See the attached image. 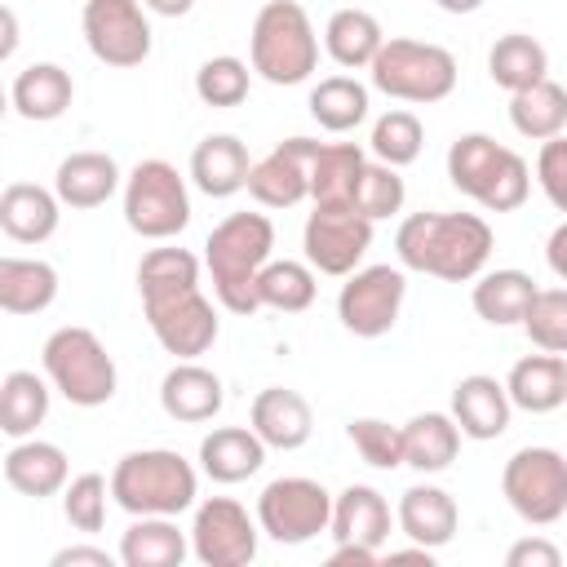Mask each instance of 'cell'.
<instances>
[{
    "label": "cell",
    "instance_id": "cell-1",
    "mask_svg": "<svg viewBox=\"0 0 567 567\" xmlns=\"http://www.w3.org/2000/svg\"><path fill=\"white\" fill-rule=\"evenodd\" d=\"M142 315L173 359H199L221 337L217 306L199 288V257L186 248H151L137 261Z\"/></svg>",
    "mask_w": 567,
    "mask_h": 567
},
{
    "label": "cell",
    "instance_id": "cell-2",
    "mask_svg": "<svg viewBox=\"0 0 567 567\" xmlns=\"http://www.w3.org/2000/svg\"><path fill=\"white\" fill-rule=\"evenodd\" d=\"M492 248L496 235L478 213H412L394 230L399 266L443 284H474Z\"/></svg>",
    "mask_w": 567,
    "mask_h": 567
},
{
    "label": "cell",
    "instance_id": "cell-3",
    "mask_svg": "<svg viewBox=\"0 0 567 567\" xmlns=\"http://www.w3.org/2000/svg\"><path fill=\"white\" fill-rule=\"evenodd\" d=\"M275 252V226L266 213H230L226 221L213 226L204 239V261L213 275V292L221 310L230 315H257V275Z\"/></svg>",
    "mask_w": 567,
    "mask_h": 567
},
{
    "label": "cell",
    "instance_id": "cell-4",
    "mask_svg": "<svg viewBox=\"0 0 567 567\" xmlns=\"http://www.w3.org/2000/svg\"><path fill=\"white\" fill-rule=\"evenodd\" d=\"M195 496H199V474L173 447L124 452L111 470V501L133 518H142V514L177 518L195 505Z\"/></svg>",
    "mask_w": 567,
    "mask_h": 567
},
{
    "label": "cell",
    "instance_id": "cell-5",
    "mask_svg": "<svg viewBox=\"0 0 567 567\" xmlns=\"http://www.w3.org/2000/svg\"><path fill=\"white\" fill-rule=\"evenodd\" d=\"M447 177L461 195H470L487 213H514L532 195L527 159L487 133H461L447 146Z\"/></svg>",
    "mask_w": 567,
    "mask_h": 567
},
{
    "label": "cell",
    "instance_id": "cell-6",
    "mask_svg": "<svg viewBox=\"0 0 567 567\" xmlns=\"http://www.w3.org/2000/svg\"><path fill=\"white\" fill-rule=\"evenodd\" d=\"M248 62L266 84H306L319 66V35L297 0H266L248 31Z\"/></svg>",
    "mask_w": 567,
    "mask_h": 567
},
{
    "label": "cell",
    "instance_id": "cell-7",
    "mask_svg": "<svg viewBox=\"0 0 567 567\" xmlns=\"http://www.w3.org/2000/svg\"><path fill=\"white\" fill-rule=\"evenodd\" d=\"M40 363H44L49 385L75 408H102L115 399L120 372H115V359L106 354V346L97 341L93 328L66 323V328L49 332Z\"/></svg>",
    "mask_w": 567,
    "mask_h": 567
},
{
    "label": "cell",
    "instance_id": "cell-8",
    "mask_svg": "<svg viewBox=\"0 0 567 567\" xmlns=\"http://www.w3.org/2000/svg\"><path fill=\"white\" fill-rule=\"evenodd\" d=\"M368 80L377 93L394 97V102H443L456 89V58L443 44L430 40H408V35H390L381 44V53L368 66Z\"/></svg>",
    "mask_w": 567,
    "mask_h": 567
},
{
    "label": "cell",
    "instance_id": "cell-9",
    "mask_svg": "<svg viewBox=\"0 0 567 567\" xmlns=\"http://www.w3.org/2000/svg\"><path fill=\"white\" fill-rule=\"evenodd\" d=\"M124 221L133 235L164 244L190 226V190L186 177L168 159H142L124 177Z\"/></svg>",
    "mask_w": 567,
    "mask_h": 567
},
{
    "label": "cell",
    "instance_id": "cell-10",
    "mask_svg": "<svg viewBox=\"0 0 567 567\" xmlns=\"http://www.w3.org/2000/svg\"><path fill=\"white\" fill-rule=\"evenodd\" d=\"M501 492L523 523L532 527L558 523L567 514V456L540 443L518 447L501 470Z\"/></svg>",
    "mask_w": 567,
    "mask_h": 567
},
{
    "label": "cell",
    "instance_id": "cell-11",
    "mask_svg": "<svg viewBox=\"0 0 567 567\" xmlns=\"http://www.w3.org/2000/svg\"><path fill=\"white\" fill-rule=\"evenodd\" d=\"M257 523L275 545H306L332 527V492L319 478H270L257 496Z\"/></svg>",
    "mask_w": 567,
    "mask_h": 567
},
{
    "label": "cell",
    "instance_id": "cell-12",
    "mask_svg": "<svg viewBox=\"0 0 567 567\" xmlns=\"http://www.w3.org/2000/svg\"><path fill=\"white\" fill-rule=\"evenodd\" d=\"M151 9L142 0H84L80 31L97 62L106 66H142L151 58Z\"/></svg>",
    "mask_w": 567,
    "mask_h": 567
},
{
    "label": "cell",
    "instance_id": "cell-13",
    "mask_svg": "<svg viewBox=\"0 0 567 567\" xmlns=\"http://www.w3.org/2000/svg\"><path fill=\"white\" fill-rule=\"evenodd\" d=\"M403 297H408L403 266H359L354 275H346L337 292V319L346 332L377 341L399 323Z\"/></svg>",
    "mask_w": 567,
    "mask_h": 567
},
{
    "label": "cell",
    "instance_id": "cell-14",
    "mask_svg": "<svg viewBox=\"0 0 567 567\" xmlns=\"http://www.w3.org/2000/svg\"><path fill=\"white\" fill-rule=\"evenodd\" d=\"M261 523L235 496H208L190 518V554L204 567H248L257 558Z\"/></svg>",
    "mask_w": 567,
    "mask_h": 567
},
{
    "label": "cell",
    "instance_id": "cell-15",
    "mask_svg": "<svg viewBox=\"0 0 567 567\" xmlns=\"http://www.w3.org/2000/svg\"><path fill=\"white\" fill-rule=\"evenodd\" d=\"M372 226L377 221H368L363 213H354L346 204H315V213L306 217V230H301L306 261L332 279L354 275L372 248Z\"/></svg>",
    "mask_w": 567,
    "mask_h": 567
},
{
    "label": "cell",
    "instance_id": "cell-16",
    "mask_svg": "<svg viewBox=\"0 0 567 567\" xmlns=\"http://www.w3.org/2000/svg\"><path fill=\"white\" fill-rule=\"evenodd\" d=\"M323 142L315 137H284L275 142L248 173V195L261 208H297L301 199H310V168Z\"/></svg>",
    "mask_w": 567,
    "mask_h": 567
},
{
    "label": "cell",
    "instance_id": "cell-17",
    "mask_svg": "<svg viewBox=\"0 0 567 567\" xmlns=\"http://www.w3.org/2000/svg\"><path fill=\"white\" fill-rule=\"evenodd\" d=\"M509 416H514V403H509L505 381H496L487 372H470L452 385V421L461 425L465 439L492 443L509 430Z\"/></svg>",
    "mask_w": 567,
    "mask_h": 567
},
{
    "label": "cell",
    "instance_id": "cell-18",
    "mask_svg": "<svg viewBox=\"0 0 567 567\" xmlns=\"http://www.w3.org/2000/svg\"><path fill=\"white\" fill-rule=\"evenodd\" d=\"M221 403H226L221 377H217L213 368L195 363V359H177V363L164 372V381H159V408H164V416H173V421H182V425H204V421H213V416L221 412Z\"/></svg>",
    "mask_w": 567,
    "mask_h": 567
},
{
    "label": "cell",
    "instance_id": "cell-19",
    "mask_svg": "<svg viewBox=\"0 0 567 567\" xmlns=\"http://www.w3.org/2000/svg\"><path fill=\"white\" fill-rule=\"evenodd\" d=\"M399 518L390 514V501L372 487V483H350L332 496V527L328 536L337 545H368V549H385L390 527Z\"/></svg>",
    "mask_w": 567,
    "mask_h": 567
},
{
    "label": "cell",
    "instance_id": "cell-20",
    "mask_svg": "<svg viewBox=\"0 0 567 567\" xmlns=\"http://www.w3.org/2000/svg\"><path fill=\"white\" fill-rule=\"evenodd\" d=\"M248 425L261 434L266 447H275V452H297V447H306L310 434H315V412H310V403H306L297 390H288V385H266V390H257V399H252V408H248Z\"/></svg>",
    "mask_w": 567,
    "mask_h": 567
},
{
    "label": "cell",
    "instance_id": "cell-21",
    "mask_svg": "<svg viewBox=\"0 0 567 567\" xmlns=\"http://www.w3.org/2000/svg\"><path fill=\"white\" fill-rule=\"evenodd\" d=\"M394 518H399V532L425 549H443L461 527V509H456L452 492L439 483H412L399 496Z\"/></svg>",
    "mask_w": 567,
    "mask_h": 567
},
{
    "label": "cell",
    "instance_id": "cell-22",
    "mask_svg": "<svg viewBox=\"0 0 567 567\" xmlns=\"http://www.w3.org/2000/svg\"><path fill=\"white\" fill-rule=\"evenodd\" d=\"M248 173H252V159L235 133H208L190 151V182L208 199H230V195L248 190Z\"/></svg>",
    "mask_w": 567,
    "mask_h": 567
},
{
    "label": "cell",
    "instance_id": "cell-23",
    "mask_svg": "<svg viewBox=\"0 0 567 567\" xmlns=\"http://www.w3.org/2000/svg\"><path fill=\"white\" fill-rule=\"evenodd\" d=\"M62 199L58 190H44L35 182H9L0 190V230L13 244H44L58 235L62 221Z\"/></svg>",
    "mask_w": 567,
    "mask_h": 567
},
{
    "label": "cell",
    "instance_id": "cell-24",
    "mask_svg": "<svg viewBox=\"0 0 567 567\" xmlns=\"http://www.w3.org/2000/svg\"><path fill=\"white\" fill-rule=\"evenodd\" d=\"M266 443L252 425H217L199 439V470L213 483H244L266 465Z\"/></svg>",
    "mask_w": 567,
    "mask_h": 567
},
{
    "label": "cell",
    "instance_id": "cell-25",
    "mask_svg": "<svg viewBox=\"0 0 567 567\" xmlns=\"http://www.w3.org/2000/svg\"><path fill=\"white\" fill-rule=\"evenodd\" d=\"M53 190L66 208H102L124 190V173L106 151H71L53 173Z\"/></svg>",
    "mask_w": 567,
    "mask_h": 567
},
{
    "label": "cell",
    "instance_id": "cell-26",
    "mask_svg": "<svg viewBox=\"0 0 567 567\" xmlns=\"http://www.w3.org/2000/svg\"><path fill=\"white\" fill-rule=\"evenodd\" d=\"M9 102L22 120L31 124H49V120H62L66 106L75 102V80L66 66L58 62H31L13 75L9 84Z\"/></svg>",
    "mask_w": 567,
    "mask_h": 567
},
{
    "label": "cell",
    "instance_id": "cell-27",
    "mask_svg": "<svg viewBox=\"0 0 567 567\" xmlns=\"http://www.w3.org/2000/svg\"><path fill=\"white\" fill-rule=\"evenodd\" d=\"M66 452L58 443H44V439H13V447L4 452V483L22 496H58L66 487Z\"/></svg>",
    "mask_w": 567,
    "mask_h": 567
},
{
    "label": "cell",
    "instance_id": "cell-28",
    "mask_svg": "<svg viewBox=\"0 0 567 567\" xmlns=\"http://www.w3.org/2000/svg\"><path fill=\"white\" fill-rule=\"evenodd\" d=\"M505 390H509V403L532 412V416H545L554 408L567 403V359L563 354H523L509 377H505Z\"/></svg>",
    "mask_w": 567,
    "mask_h": 567
},
{
    "label": "cell",
    "instance_id": "cell-29",
    "mask_svg": "<svg viewBox=\"0 0 567 567\" xmlns=\"http://www.w3.org/2000/svg\"><path fill=\"white\" fill-rule=\"evenodd\" d=\"M532 297H536V279L527 275V270H514V266H505V270H483L478 279H474V292H470V306H474V315L483 319V323H492V328H523V319H527V310H532Z\"/></svg>",
    "mask_w": 567,
    "mask_h": 567
},
{
    "label": "cell",
    "instance_id": "cell-30",
    "mask_svg": "<svg viewBox=\"0 0 567 567\" xmlns=\"http://www.w3.org/2000/svg\"><path fill=\"white\" fill-rule=\"evenodd\" d=\"M186 554H190V532H182L164 514H142L120 536L124 567H182Z\"/></svg>",
    "mask_w": 567,
    "mask_h": 567
},
{
    "label": "cell",
    "instance_id": "cell-31",
    "mask_svg": "<svg viewBox=\"0 0 567 567\" xmlns=\"http://www.w3.org/2000/svg\"><path fill=\"white\" fill-rule=\"evenodd\" d=\"M461 439L465 434L452 412H416L403 425V465H412L416 474H443L456 461Z\"/></svg>",
    "mask_w": 567,
    "mask_h": 567
},
{
    "label": "cell",
    "instance_id": "cell-32",
    "mask_svg": "<svg viewBox=\"0 0 567 567\" xmlns=\"http://www.w3.org/2000/svg\"><path fill=\"white\" fill-rule=\"evenodd\" d=\"M58 301V270L44 257H0V310L40 315Z\"/></svg>",
    "mask_w": 567,
    "mask_h": 567
},
{
    "label": "cell",
    "instance_id": "cell-33",
    "mask_svg": "<svg viewBox=\"0 0 567 567\" xmlns=\"http://www.w3.org/2000/svg\"><path fill=\"white\" fill-rule=\"evenodd\" d=\"M381 44H385V31L368 9H337L323 27V49L346 71H368Z\"/></svg>",
    "mask_w": 567,
    "mask_h": 567
},
{
    "label": "cell",
    "instance_id": "cell-34",
    "mask_svg": "<svg viewBox=\"0 0 567 567\" xmlns=\"http://www.w3.org/2000/svg\"><path fill=\"white\" fill-rule=\"evenodd\" d=\"M487 75H492L496 89L523 93V89H532V84H540L549 75V53H545V44L536 35L509 31L487 49Z\"/></svg>",
    "mask_w": 567,
    "mask_h": 567
},
{
    "label": "cell",
    "instance_id": "cell-35",
    "mask_svg": "<svg viewBox=\"0 0 567 567\" xmlns=\"http://www.w3.org/2000/svg\"><path fill=\"white\" fill-rule=\"evenodd\" d=\"M49 394H53L49 377L13 368L0 381V430L9 439H31L35 425H44V416H49Z\"/></svg>",
    "mask_w": 567,
    "mask_h": 567
},
{
    "label": "cell",
    "instance_id": "cell-36",
    "mask_svg": "<svg viewBox=\"0 0 567 567\" xmlns=\"http://www.w3.org/2000/svg\"><path fill=\"white\" fill-rule=\"evenodd\" d=\"M509 124L527 142H549L567 128V89L549 75L523 93H509Z\"/></svg>",
    "mask_w": 567,
    "mask_h": 567
},
{
    "label": "cell",
    "instance_id": "cell-37",
    "mask_svg": "<svg viewBox=\"0 0 567 567\" xmlns=\"http://www.w3.org/2000/svg\"><path fill=\"white\" fill-rule=\"evenodd\" d=\"M363 164H368V155H363L359 142H323L319 155H315V168H310V199L350 208Z\"/></svg>",
    "mask_w": 567,
    "mask_h": 567
},
{
    "label": "cell",
    "instance_id": "cell-38",
    "mask_svg": "<svg viewBox=\"0 0 567 567\" xmlns=\"http://www.w3.org/2000/svg\"><path fill=\"white\" fill-rule=\"evenodd\" d=\"M310 115L319 128L328 133H350L368 120V84H359L354 75H323L315 89H310Z\"/></svg>",
    "mask_w": 567,
    "mask_h": 567
},
{
    "label": "cell",
    "instance_id": "cell-39",
    "mask_svg": "<svg viewBox=\"0 0 567 567\" xmlns=\"http://www.w3.org/2000/svg\"><path fill=\"white\" fill-rule=\"evenodd\" d=\"M315 292H319V284H315V266L310 261H266L261 266V275H257V297H261V306H270V310H284V315H301V310H310L315 306Z\"/></svg>",
    "mask_w": 567,
    "mask_h": 567
},
{
    "label": "cell",
    "instance_id": "cell-40",
    "mask_svg": "<svg viewBox=\"0 0 567 567\" xmlns=\"http://www.w3.org/2000/svg\"><path fill=\"white\" fill-rule=\"evenodd\" d=\"M421 142H425L421 120H416L412 111L394 106V111H385V115L372 124L368 151H372L381 164H390V168H408V164L421 155Z\"/></svg>",
    "mask_w": 567,
    "mask_h": 567
},
{
    "label": "cell",
    "instance_id": "cell-41",
    "mask_svg": "<svg viewBox=\"0 0 567 567\" xmlns=\"http://www.w3.org/2000/svg\"><path fill=\"white\" fill-rule=\"evenodd\" d=\"M252 84V62L235 53H217L195 71V97L204 106H239Z\"/></svg>",
    "mask_w": 567,
    "mask_h": 567
},
{
    "label": "cell",
    "instance_id": "cell-42",
    "mask_svg": "<svg viewBox=\"0 0 567 567\" xmlns=\"http://www.w3.org/2000/svg\"><path fill=\"white\" fill-rule=\"evenodd\" d=\"M403 199H408V186H403V177H399V168H390V164H363V173H359V186H354V199H350V208L354 213H363L368 221H381V217H394L399 208H403Z\"/></svg>",
    "mask_w": 567,
    "mask_h": 567
},
{
    "label": "cell",
    "instance_id": "cell-43",
    "mask_svg": "<svg viewBox=\"0 0 567 567\" xmlns=\"http://www.w3.org/2000/svg\"><path fill=\"white\" fill-rule=\"evenodd\" d=\"M106 496H111V478H102L97 470L75 474L62 487V514H66V523L75 532H84V536L102 532V523H106Z\"/></svg>",
    "mask_w": 567,
    "mask_h": 567
},
{
    "label": "cell",
    "instance_id": "cell-44",
    "mask_svg": "<svg viewBox=\"0 0 567 567\" xmlns=\"http://www.w3.org/2000/svg\"><path fill=\"white\" fill-rule=\"evenodd\" d=\"M523 332L536 350L567 354V288H536Z\"/></svg>",
    "mask_w": 567,
    "mask_h": 567
},
{
    "label": "cell",
    "instance_id": "cell-45",
    "mask_svg": "<svg viewBox=\"0 0 567 567\" xmlns=\"http://www.w3.org/2000/svg\"><path fill=\"white\" fill-rule=\"evenodd\" d=\"M346 439L372 470H399L403 465V430L381 416H354L346 425Z\"/></svg>",
    "mask_w": 567,
    "mask_h": 567
},
{
    "label": "cell",
    "instance_id": "cell-46",
    "mask_svg": "<svg viewBox=\"0 0 567 567\" xmlns=\"http://www.w3.org/2000/svg\"><path fill=\"white\" fill-rule=\"evenodd\" d=\"M536 186L545 190V199L567 213V133L540 142V155H536Z\"/></svg>",
    "mask_w": 567,
    "mask_h": 567
},
{
    "label": "cell",
    "instance_id": "cell-47",
    "mask_svg": "<svg viewBox=\"0 0 567 567\" xmlns=\"http://www.w3.org/2000/svg\"><path fill=\"white\" fill-rule=\"evenodd\" d=\"M563 563V549L545 536H523L505 549V567H558Z\"/></svg>",
    "mask_w": 567,
    "mask_h": 567
},
{
    "label": "cell",
    "instance_id": "cell-48",
    "mask_svg": "<svg viewBox=\"0 0 567 567\" xmlns=\"http://www.w3.org/2000/svg\"><path fill=\"white\" fill-rule=\"evenodd\" d=\"M115 558L106 549H97V545H66V549H58L49 558V567H115Z\"/></svg>",
    "mask_w": 567,
    "mask_h": 567
},
{
    "label": "cell",
    "instance_id": "cell-49",
    "mask_svg": "<svg viewBox=\"0 0 567 567\" xmlns=\"http://www.w3.org/2000/svg\"><path fill=\"white\" fill-rule=\"evenodd\" d=\"M545 261H549V270L567 284V221H558V226L549 230V239H545Z\"/></svg>",
    "mask_w": 567,
    "mask_h": 567
},
{
    "label": "cell",
    "instance_id": "cell-50",
    "mask_svg": "<svg viewBox=\"0 0 567 567\" xmlns=\"http://www.w3.org/2000/svg\"><path fill=\"white\" fill-rule=\"evenodd\" d=\"M377 558H381V549H368V545H337L328 554L332 567H372Z\"/></svg>",
    "mask_w": 567,
    "mask_h": 567
},
{
    "label": "cell",
    "instance_id": "cell-51",
    "mask_svg": "<svg viewBox=\"0 0 567 567\" xmlns=\"http://www.w3.org/2000/svg\"><path fill=\"white\" fill-rule=\"evenodd\" d=\"M151 13H159V18H186L190 9H195V0H142Z\"/></svg>",
    "mask_w": 567,
    "mask_h": 567
},
{
    "label": "cell",
    "instance_id": "cell-52",
    "mask_svg": "<svg viewBox=\"0 0 567 567\" xmlns=\"http://www.w3.org/2000/svg\"><path fill=\"white\" fill-rule=\"evenodd\" d=\"M385 558H390V563H412V558H416V563H425V567H430L434 549H425V545H416V540H412V549H390Z\"/></svg>",
    "mask_w": 567,
    "mask_h": 567
},
{
    "label": "cell",
    "instance_id": "cell-53",
    "mask_svg": "<svg viewBox=\"0 0 567 567\" xmlns=\"http://www.w3.org/2000/svg\"><path fill=\"white\" fill-rule=\"evenodd\" d=\"M13 49H18V18H13V9H4V44H0V58H13Z\"/></svg>",
    "mask_w": 567,
    "mask_h": 567
},
{
    "label": "cell",
    "instance_id": "cell-54",
    "mask_svg": "<svg viewBox=\"0 0 567 567\" xmlns=\"http://www.w3.org/2000/svg\"><path fill=\"white\" fill-rule=\"evenodd\" d=\"M443 13H474V9H483V0H434Z\"/></svg>",
    "mask_w": 567,
    "mask_h": 567
}]
</instances>
